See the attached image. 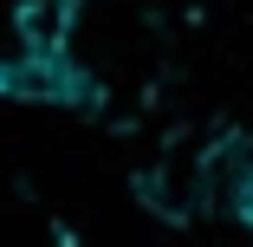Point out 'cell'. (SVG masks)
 Segmentation results:
<instances>
[{
  "label": "cell",
  "mask_w": 253,
  "mask_h": 247,
  "mask_svg": "<svg viewBox=\"0 0 253 247\" xmlns=\"http://www.w3.org/2000/svg\"><path fill=\"white\" fill-rule=\"evenodd\" d=\"M136 202L156 215V221H195L201 202H208V169H201V156L169 150L156 163H143L136 169Z\"/></svg>",
  "instance_id": "6da1fadb"
},
{
  "label": "cell",
  "mask_w": 253,
  "mask_h": 247,
  "mask_svg": "<svg viewBox=\"0 0 253 247\" xmlns=\"http://www.w3.org/2000/svg\"><path fill=\"white\" fill-rule=\"evenodd\" d=\"M72 26H78V0H20V7H13L20 52H65Z\"/></svg>",
  "instance_id": "7a4b0ae2"
},
{
  "label": "cell",
  "mask_w": 253,
  "mask_h": 247,
  "mask_svg": "<svg viewBox=\"0 0 253 247\" xmlns=\"http://www.w3.org/2000/svg\"><path fill=\"white\" fill-rule=\"evenodd\" d=\"M221 202H227V215H234V221H240V228L253 234V156H247V163L234 169V182L221 189Z\"/></svg>",
  "instance_id": "3957f363"
},
{
  "label": "cell",
  "mask_w": 253,
  "mask_h": 247,
  "mask_svg": "<svg viewBox=\"0 0 253 247\" xmlns=\"http://www.w3.org/2000/svg\"><path fill=\"white\" fill-rule=\"evenodd\" d=\"M0 98H20V52H0Z\"/></svg>",
  "instance_id": "277c9868"
},
{
  "label": "cell",
  "mask_w": 253,
  "mask_h": 247,
  "mask_svg": "<svg viewBox=\"0 0 253 247\" xmlns=\"http://www.w3.org/2000/svg\"><path fill=\"white\" fill-rule=\"evenodd\" d=\"M52 247H78V234H72V228H59V234H52Z\"/></svg>",
  "instance_id": "5b68a950"
}]
</instances>
